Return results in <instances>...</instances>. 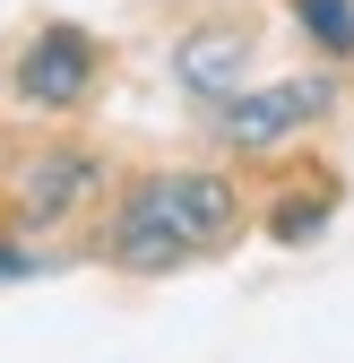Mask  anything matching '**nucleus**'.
<instances>
[{"label": "nucleus", "instance_id": "obj_6", "mask_svg": "<svg viewBox=\"0 0 354 363\" xmlns=\"http://www.w3.org/2000/svg\"><path fill=\"white\" fill-rule=\"evenodd\" d=\"M294 18L312 26L329 52H354V0H294Z\"/></svg>", "mask_w": 354, "mask_h": 363}, {"label": "nucleus", "instance_id": "obj_8", "mask_svg": "<svg viewBox=\"0 0 354 363\" xmlns=\"http://www.w3.org/2000/svg\"><path fill=\"white\" fill-rule=\"evenodd\" d=\"M0 277H18V259H9V251H0Z\"/></svg>", "mask_w": 354, "mask_h": 363}, {"label": "nucleus", "instance_id": "obj_7", "mask_svg": "<svg viewBox=\"0 0 354 363\" xmlns=\"http://www.w3.org/2000/svg\"><path fill=\"white\" fill-rule=\"evenodd\" d=\"M320 225H329V208L312 199V208H285V216H277V234H285V242H302V234H320Z\"/></svg>", "mask_w": 354, "mask_h": 363}, {"label": "nucleus", "instance_id": "obj_4", "mask_svg": "<svg viewBox=\"0 0 354 363\" xmlns=\"http://www.w3.org/2000/svg\"><path fill=\"white\" fill-rule=\"evenodd\" d=\"M182 86H199V96H242V43L234 35H199L182 52Z\"/></svg>", "mask_w": 354, "mask_h": 363}, {"label": "nucleus", "instance_id": "obj_5", "mask_svg": "<svg viewBox=\"0 0 354 363\" xmlns=\"http://www.w3.org/2000/svg\"><path fill=\"white\" fill-rule=\"evenodd\" d=\"M86 182H96V164H86V156H52V164H35V173H26V216H61Z\"/></svg>", "mask_w": 354, "mask_h": 363}, {"label": "nucleus", "instance_id": "obj_1", "mask_svg": "<svg viewBox=\"0 0 354 363\" xmlns=\"http://www.w3.org/2000/svg\"><path fill=\"white\" fill-rule=\"evenodd\" d=\"M225 234H234V191L216 173H164L147 191H130V208L113 225V251L130 268H173V259H190Z\"/></svg>", "mask_w": 354, "mask_h": 363}, {"label": "nucleus", "instance_id": "obj_2", "mask_svg": "<svg viewBox=\"0 0 354 363\" xmlns=\"http://www.w3.org/2000/svg\"><path fill=\"white\" fill-rule=\"evenodd\" d=\"M86 69H96V43H86L78 26H43L35 52L18 61V86L35 104H78L86 96Z\"/></svg>", "mask_w": 354, "mask_h": 363}, {"label": "nucleus", "instance_id": "obj_3", "mask_svg": "<svg viewBox=\"0 0 354 363\" xmlns=\"http://www.w3.org/2000/svg\"><path fill=\"white\" fill-rule=\"evenodd\" d=\"M329 104V86L320 78H294V86H268V96H234L225 104V139L234 147H277L294 121H312Z\"/></svg>", "mask_w": 354, "mask_h": 363}]
</instances>
